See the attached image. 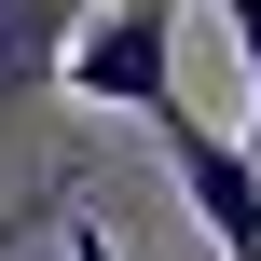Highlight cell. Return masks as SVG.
Instances as JSON below:
<instances>
[{"label":"cell","mask_w":261,"mask_h":261,"mask_svg":"<svg viewBox=\"0 0 261 261\" xmlns=\"http://www.w3.org/2000/svg\"><path fill=\"white\" fill-rule=\"evenodd\" d=\"M69 96H110L151 138L193 124V96H179V0H96L83 41H69Z\"/></svg>","instance_id":"obj_1"},{"label":"cell","mask_w":261,"mask_h":261,"mask_svg":"<svg viewBox=\"0 0 261 261\" xmlns=\"http://www.w3.org/2000/svg\"><path fill=\"white\" fill-rule=\"evenodd\" d=\"M151 151H165V179H179V220H206L220 261H261V165H248V151L206 138V124H165Z\"/></svg>","instance_id":"obj_2"},{"label":"cell","mask_w":261,"mask_h":261,"mask_svg":"<svg viewBox=\"0 0 261 261\" xmlns=\"http://www.w3.org/2000/svg\"><path fill=\"white\" fill-rule=\"evenodd\" d=\"M69 41H83V0H0V110L55 96L69 83Z\"/></svg>","instance_id":"obj_3"},{"label":"cell","mask_w":261,"mask_h":261,"mask_svg":"<svg viewBox=\"0 0 261 261\" xmlns=\"http://www.w3.org/2000/svg\"><path fill=\"white\" fill-rule=\"evenodd\" d=\"M41 220L69 234V261H124V248H110V220H96V193H69V179H55V206H41Z\"/></svg>","instance_id":"obj_4"},{"label":"cell","mask_w":261,"mask_h":261,"mask_svg":"<svg viewBox=\"0 0 261 261\" xmlns=\"http://www.w3.org/2000/svg\"><path fill=\"white\" fill-rule=\"evenodd\" d=\"M220 14H234V41H248V138H234V151L261 165V0H220Z\"/></svg>","instance_id":"obj_5"}]
</instances>
